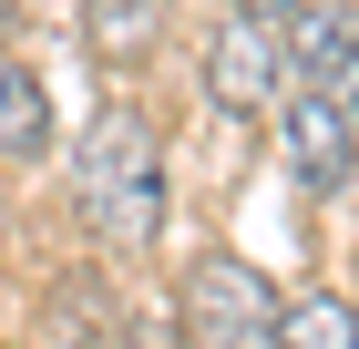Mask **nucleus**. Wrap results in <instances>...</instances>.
Returning a JSON list of instances; mask_svg holds the SVG:
<instances>
[{
    "instance_id": "3",
    "label": "nucleus",
    "mask_w": 359,
    "mask_h": 349,
    "mask_svg": "<svg viewBox=\"0 0 359 349\" xmlns=\"http://www.w3.org/2000/svg\"><path fill=\"white\" fill-rule=\"evenodd\" d=\"M349 164H359V124L339 93H287V175H298L308 195H329L349 185Z\"/></svg>"
},
{
    "instance_id": "9",
    "label": "nucleus",
    "mask_w": 359,
    "mask_h": 349,
    "mask_svg": "<svg viewBox=\"0 0 359 349\" xmlns=\"http://www.w3.org/2000/svg\"><path fill=\"white\" fill-rule=\"evenodd\" d=\"M298 11H308V0H236V21H267V31H277V21H298Z\"/></svg>"
},
{
    "instance_id": "6",
    "label": "nucleus",
    "mask_w": 359,
    "mask_h": 349,
    "mask_svg": "<svg viewBox=\"0 0 359 349\" xmlns=\"http://www.w3.org/2000/svg\"><path fill=\"white\" fill-rule=\"evenodd\" d=\"M165 21H175V0H83V41H93L103 72H134L165 41Z\"/></svg>"
},
{
    "instance_id": "1",
    "label": "nucleus",
    "mask_w": 359,
    "mask_h": 349,
    "mask_svg": "<svg viewBox=\"0 0 359 349\" xmlns=\"http://www.w3.org/2000/svg\"><path fill=\"white\" fill-rule=\"evenodd\" d=\"M72 185H83V226L103 246H123V257L154 246V226H165V154H154V134H144L134 113H103L83 134Z\"/></svg>"
},
{
    "instance_id": "10",
    "label": "nucleus",
    "mask_w": 359,
    "mask_h": 349,
    "mask_svg": "<svg viewBox=\"0 0 359 349\" xmlns=\"http://www.w3.org/2000/svg\"><path fill=\"white\" fill-rule=\"evenodd\" d=\"M318 93H339V103H349V124H359V41H349V62H339V82H318Z\"/></svg>"
},
{
    "instance_id": "2",
    "label": "nucleus",
    "mask_w": 359,
    "mask_h": 349,
    "mask_svg": "<svg viewBox=\"0 0 359 349\" xmlns=\"http://www.w3.org/2000/svg\"><path fill=\"white\" fill-rule=\"evenodd\" d=\"M277 308L287 298L247 257H205L185 277V349H277Z\"/></svg>"
},
{
    "instance_id": "8",
    "label": "nucleus",
    "mask_w": 359,
    "mask_h": 349,
    "mask_svg": "<svg viewBox=\"0 0 359 349\" xmlns=\"http://www.w3.org/2000/svg\"><path fill=\"white\" fill-rule=\"evenodd\" d=\"M52 144V93L0 52V154H41Z\"/></svg>"
},
{
    "instance_id": "7",
    "label": "nucleus",
    "mask_w": 359,
    "mask_h": 349,
    "mask_svg": "<svg viewBox=\"0 0 359 349\" xmlns=\"http://www.w3.org/2000/svg\"><path fill=\"white\" fill-rule=\"evenodd\" d=\"M277 349H359V308L329 298V288L287 298V308H277Z\"/></svg>"
},
{
    "instance_id": "4",
    "label": "nucleus",
    "mask_w": 359,
    "mask_h": 349,
    "mask_svg": "<svg viewBox=\"0 0 359 349\" xmlns=\"http://www.w3.org/2000/svg\"><path fill=\"white\" fill-rule=\"evenodd\" d=\"M205 93H216L226 113H267L277 93H287V62H277V31H267V21H226L216 41H205Z\"/></svg>"
},
{
    "instance_id": "5",
    "label": "nucleus",
    "mask_w": 359,
    "mask_h": 349,
    "mask_svg": "<svg viewBox=\"0 0 359 349\" xmlns=\"http://www.w3.org/2000/svg\"><path fill=\"white\" fill-rule=\"evenodd\" d=\"M349 41H359V11H349V0H308L298 21H277V62H298V93L339 82Z\"/></svg>"
},
{
    "instance_id": "11",
    "label": "nucleus",
    "mask_w": 359,
    "mask_h": 349,
    "mask_svg": "<svg viewBox=\"0 0 359 349\" xmlns=\"http://www.w3.org/2000/svg\"><path fill=\"white\" fill-rule=\"evenodd\" d=\"M0 31H11V0H0Z\"/></svg>"
}]
</instances>
